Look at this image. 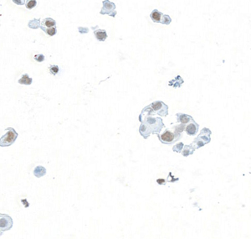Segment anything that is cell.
<instances>
[{
    "instance_id": "cell-14",
    "label": "cell",
    "mask_w": 251,
    "mask_h": 239,
    "mask_svg": "<svg viewBox=\"0 0 251 239\" xmlns=\"http://www.w3.org/2000/svg\"><path fill=\"white\" fill-rule=\"evenodd\" d=\"M171 22H172V19L170 18V16L167 15H163L162 19H161V22L160 23H162V24H165V25H169Z\"/></svg>"
},
{
    "instance_id": "cell-11",
    "label": "cell",
    "mask_w": 251,
    "mask_h": 239,
    "mask_svg": "<svg viewBox=\"0 0 251 239\" xmlns=\"http://www.w3.org/2000/svg\"><path fill=\"white\" fill-rule=\"evenodd\" d=\"M42 30H43L44 32L45 33L46 35H49V36H54V35H56V33H57V29H56V28L55 27H52V28H46V27L43 26V25H41L40 24V27Z\"/></svg>"
},
{
    "instance_id": "cell-15",
    "label": "cell",
    "mask_w": 251,
    "mask_h": 239,
    "mask_svg": "<svg viewBox=\"0 0 251 239\" xmlns=\"http://www.w3.org/2000/svg\"><path fill=\"white\" fill-rule=\"evenodd\" d=\"M49 70L51 75L55 76V75H57L58 73H59V71H60V68H59V66H56V65H51V66H49Z\"/></svg>"
},
{
    "instance_id": "cell-23",
    "label": "cell",
    "mask_w": 251,
    "mask_h": 239,
    "mask_svg": "<svg viewBox=\"0 0 251 239\" xmlns=\"http://www.w3.org/2000/svg\"><path fill=\"white\" fill-rule=\"evenodd\" d=\"M1 215H2V214H0V216H1ZM2 235H3V232L0 230V237L2 236Z\"/></svg>"
},
{
    "instance_id": "cell-12",
    "label": "cell",
    "mask_w": 251,
    "mask_h": 239,
    "mask_svg": "<svg viewBox=\"0 0 251 239\" xmlns=\"http://www.w3.org/2000/svg\"><path fill=\"white\" fill-rule=\"evenodd\" d=\"M178 120L179 122H182V123H186V122H189V120H193L192 117L186 115V114H178Z\"/></svg>"
},
{
    "instance_id": "cell-19",
    "label": "cell",
    "mask_w": 251,
    "mask_h": 239,
    "mask_svg": "<svg viewBox=\"0 0 251 239\" xmlns=\"http://www.w3.org/2000/svg\"><path fill=\"white\" fill-rule=\"evenodd\" d=\"M17 5H23L25 4V0H12Z\"/></svg>"
},
{
    "instance_id": "cell-1",
    "label": "cell",
    "mask_w": 251,
    "mask_h": 239,
    "mask_svg": "<svg viewBox=\"0 0 251 239\" xmlns=\"http://www.w3.org/2000/svg\"><path fill=\"white\" fill-rule=\"evenodd\" d=\"M18 133L13 128H9L3 137L0 138V147H9L15 143L18 138Z\"/></svg>"
},
{
    "instance_id": "cell-9",
    "label": "cell",
    "mask_w": 251,
    "mask_h": 239,
    "mask_svg": "<svg viewBox=\"0 0 251 239\" xmlns=\"http://www.w3.org/2000/svg\"><path fill=\"white\" fill-rule=\"evenodd\" d=\"M32 82H33V79L29 77L28 74H23V76H21V78L18 81L19 84L22 85H31Z\"/></svg>"
},
{
    "instance_id": "cell-4",
    "label": "cell",
    "mask_w": 251,
    "mask_h": 239,
    "mask_svg": "<svg viewBox=\"0 0 251 239\" xmlns=\"http://www.w3.org/2000/svg\"><path fill=\"white\" fill-rule=\"evenodd\" d=\"M175 136H176V134H174L173 133H172V132L167 130L164 134H162L161 139H162V143H173V141L174 140V139H175Z\"/></svg>"
},
{
    "instance_id": "cell-20",
    "label": "cell",
    "mask_w": 251,
    "mask_h": 239,
    "mask_svg": "<svg viewBox=\"0 0 251 239\" xmlns=\"http://www.w3.org/2000/svg\"><path fill=\"white\" fill-rule=\"evenodd\" d=\"M184 126H178V127H177L176 128V131L178 132V133H180V132L183 131V129H184Z\"/></svg>"
},
{
    "instance_id": "cell-13",
    "label": "cell",
    "mask_w": 251,
    "mask_h": 239,
    "mask_svg": "<svg viewBox=\"0 0 251 239\" xmlns=\"http://www.w3.org/2000/svg\"><path fill=\"white\" fill-rule=\"evenodd\" d=\"M41 22L40 19H32L30 22L29 23V27L31 28V29H37V28H40V27Z\"/></svg>"
},
{
    "instance_id": "cell-18",
    "label": "cell",
    "mask_w": 251,
    "mask_h": 239,
    "mask_svg": "<svg viewBox=\"0 0 251 239\" xmlns=\"http://www.w3.org/2000/svg\"><path fill=\"white\" fill-rule=\"evenodd\" d=\"M189 147H190V146H187L188 149H184V150L182 151V155H184V156H187V155H192V154H193V152L189 151Z\"/></svg>"
},
{
    "instance_id": "cell-10",
    "label": "cell",
    "mask_w": 251,
    "mask_h": 239,
    "mask_svg": "<svg viewBox=\"0 0 251 239\" xmlns=\"http://www.w3.org/2000/svg\"><path fill=\"white\" fill-rule=\"evenodd\" d=\"M198 130H199V125L195 122L192 123V124H189L186 128V131L189 135H194L198 132Z\"/></svg>"
},
{
    "instance_id": "cell-16",
    "label": "cell",
    "mask_w": 251,
    "mask_h": 239,
    "mask_svg": "<svg viewBox=\"0 0 251 239\" xmlns=\"http://www.w3.org/2000/svg\"><path fill=\"white\" fill-rule=\"evenodd\" d=\"M37 5V1L36 0H27L25 1V6L28 9H32Z\"/></svg>"
},
{
    "instance_id": "cell-17",
    "label": "cell",
    "mask_w": 251,
    "mask_h": 239,
    "mask_svg": "<svg viewBox=\"0 0 251 239\" xmlns=\"http://www.w3.org/2000/svg\"><path fill=\"white\" fill-rule=\"evenodd\" d=\"M44 56L43 54H38V55H35V60L38 62H43L44 61Z\"/></svg>"
},
{
    "instance_id": "cell-2",
    "label": "cell",
    "mask_w": 251,
    "mask_h": 239,
    "mask_svg": "<svg viewBox=\"0 0 251 239\" xmlns=\"http://www.w3.org/2000/svg\"><path fill=\"white\" fill-rule=\"evenodd\" d=\"M102 9H101L100 14L101 15H108L111 17L115 18L116 16L117 12L115 10V4L110 0H104L102 2Z\"/></svg>"
},
{
    "instance_id": "cell-3",
    "label": "cell",
    "mask_w": 251,
    "mask_h": 239,
    "mask_svg": "<svg viewBox=\"0 0 251 239\" xmlns=\"http://www.w3.org/2000/svg\"><path fill=\"white\" fill-rule=\"evenodd\" d=\"M13 227V219L6 214H2L0 216V230L2 232L10 230Z\"/></svg>"
},
{
    "instance_id": "cell-21",
    "label": "cell",
    "mask_w": 251,
    "mask_h": 239,
    "mask_svg": "<svg viewBox=\"0 0 251 239\" xmlns=\"http://www.w3.org/2000/svg\"><path fill=\"white\" fill-rule=\"evenodd\" d=\"M79 31H80L81 34H85L86 32H88V29H84L82 27H80V28H79Z\"/></svg>"
},
{
    "instance_id": "cell-6",
    "label": "cell",
    "mask_w": 251,
    "mask_h": 239,
    "mask_svg": "<svg viewBox=\"0 0 251 239\" xmlns=\"http://www.w3.org/2000/svg\"><path fill=\"white\" fill-rule=\"evenodd\" d=\"M162 15H163V14L162 12H160L157 9H153L152 13H151L150 18L154 23H160Z\"/></svg>"
},
{
    "instance_id": "cell-22",
    "label": "cell",
    "mask_w": 251,
    "mask_h": 239,
    "mask_svg": "<svg viewBox=\"0 0 251 239\" xmlns=\"http://www.w3.org/2000/svg\"><path fill=\"white\" fill-rule=\"evenodd\" d=\"M157 182H158L159 184H165V182H164V180H157Z\"/></svg>"
},
{
    "instance_id": "cell-8",
    "label": "cell",
    "mask_w": 251,
    "mask_h": 239,
    "mask_svg": "<svg viewBox=\"0 0 251 239\" xmlns=\"http://www.w3.org/2000/svg\"><path fill=\"white\" fill-rule=\"evenodd\" d=\"M46 174V169L44 166H37L34 169V175L37 178H40Z\"/></svg>"
},
{
    "instance_id": "cell-7",
    "label": "cell",
    "mask_w": 251,
    "mask_h": 239,
    "mask_svg": "<svg viewBox=\"0 0 251 239\" xmlns=\"http://www.w3.org/2000/svg\"><path fill=\"white\" fill-rule=\"evenodd\" d=\"M41 25L46 27V28H52V27L56 26V22L55 19H53L51 18H46L42 20Z\"/></svg>"
},
{
    "instance_id": "cell-5",
    "label": "cell",
    "mask_w": 251,
    "mask_h": 239,
    "mask_svg": "<svg viewBox=\"0 0 251 239\" xmlns=\"http://www.w3.org/2000/svg\"><path fill=\"white\" fill-rule=\"evenodd\" d=\"M94 35L99 41H105L107 38V33L106 29H96L94 31Z\"/></svg>"
}]
</instances>
